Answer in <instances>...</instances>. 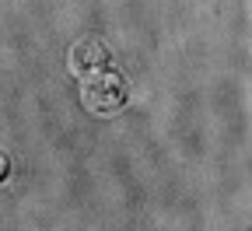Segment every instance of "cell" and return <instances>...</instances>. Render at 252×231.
<instances>
[{"mask_svg":"<svg viewBox=\"0 0 252 231\" xmlns=\"http://www.w3.org/2000/svg\"><path fill=\"white\" fill-rule=\"evenodd\" d=\"M109 46L102 42V39H81L74 49H70V70L77 74V77H94V74H102V70H109Z\"/></svg>","mask_w":252,"mask_h":231,"instance_id":"2","label":"cell"},{"mask_svg":"<svg viewBox=\"0 0 252 231\" xmlns=\"http://www.w3.org/2000/svg\"><path fill=\"white\" fill-rule=\"evenodd\" d=\"M126 102H130V81H126L123 74L102 70V74L88 77V84H84V105H88L91 112L112 116V112H119Z\"/></svg>","mask_w":252,"mask_h":231,"instance_id":"1","label":"cell"}]
</instances>
